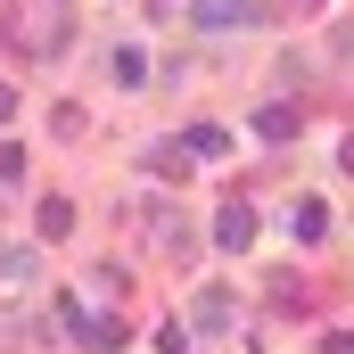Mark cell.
Listing matches in <instances>:
<instances>
[{"label": "cell", "instance_id": "obj_11", "mask_svg": "<svg viewBox=\"0 0 354 354\" xmlns=\"http://www.w3.org/2000/svg\"><path fill=\"white\" fill-rule=\"evenodd\" d=\"M115 83H124V91L149 83V58H140V50H115Z\"/></svg>", "mask_w": 354, "mask_h": 354}, {"label": "cell", "instance_id": "obj_2", "mask_svg": "<svg viewBox=\"0 0 354 354\" xmlns=\"http://www.w3.org/2000/svg\"><path fill=\"white\" fill-rule=\"evenodd\" d=\"M214 248H223V256H248V248H256V206H248V198H231V206L214 214Z\"/></svg>", "mask_w": 354, "mask_h": 354}, {"label": "cell", "instance_id": "obj_6", "mask_svg": "<svg viewBox=\"0 0 354 354\" xmlns=\"http://www.w3.org/2000/svg\"><path fill=\"white\" fill-rule=\"evenodd\" d=\"M223 149H231L223 124H189V132H181V157H223Z\"/></svg>", "mask_w": 354, "mask_h": 354}, {"label": "cell", "instance_id": "obj_13", "mask_svg": "<svg viewBox=\"0 0 354 354\" xmlns=\"http://www.w3.org/2000/svg\"><path fill=\"white\" fill-rule=\"evenodd\" d=\"M0 181H25V149H8V140H0Z\"/></svg>", "mask_w": 354, "mask_h": 354}, {"label": "cell", "instance_id": "obj_3", "mask_svg": "<svg viewBox=\"0 0 354 354\" xmlns=\"http://www.w3.org/2000/svg\"><path fill=\"white\" fill-rule=\"evenodd\" d=\"M25 41H33V50H41V58H50V50H58V41H66V8H58V0H41V8H33V17H25Z\"/></svg>", "mask_w": 354, "mask_h": 354}, {"label": "cell", "instance_id": "obj_14", "mask_svg": "<svg viewBox=\"0 0 354 354\" xmlns=\"http://www.w3.org/2000/svg\"><path fill=\"white\" fill-rule=\"evenodd\" d=\"M8 115H17V83H0V124H8Z\"/></svg>", "mask_w": 354, "mask_h": 354}, {"label": "cell", "instance_id": "obj_5", "mask_svg": "<svg viewBox=\"0 0 354 354\" xmlns=\"http://www.w3.org/2000/svg\"><path fill=\"white\" fill-rule=\"evenodd\" d=\"M33 231H41V239H66V231H75V198H66V189H50V198L33 206Z\"/></svg>", "mask_w": 354, "mask_h": 354}, {"label": "cell", "instance_id": "obj_8", "mask_svg": "<svg viewBox=\"0 0 354 354\" xmlns=\"http://www.w3.org/2000/svg\"><path fill=\"white\" fill-rule=\"evenodd\" d=\"M256 132H264V140H297V107H288V99H272L264 115H256Z\"/></svg>", "mask_w": 354, "mask_h": 354}, {"label": "cell", "instance_id": "obj_10", "mask_svg": "<svg viewBox=\"0 0 354 354\" xmlns=\"http://www.w3.org/2000/svg\"><path fill=\"white\" fill-rule=\"evenodd\" d=\"M149 165H157L165 181H181V174H189V157H181V140H157V149H149Z\"/></svg>", "mask_w": 354, "mask_h": 354}, {"label": "cell", "instance_id": "obj_15", "mask_svg": "<svg viewBox=\"0 0 354 354\" xmlns=\"http://www.w3.org/2000/svg\"><path fill=\"white\" fill-rule=\"evenodd\" d=\"M338 165H346V174H354V140H346V149H338Z\"/></svg>", "mask_w": 354, "mask_h": 354}, {"label": "cell", "instance_id": "obj_7", "mask_svg": "<svg viewBox=\"0 0 354 354\" xmlns=\"http://www.w3.org/2000/svg\"><path fill=\"white\" fill-rule=\"evenodd\" d=\"M231 313H239L231 288H206V297H198V330H231Z\"/></svg>", "mask_w": 354, "mask_h": 354}, {"label": "cell", "instance_id": "obj_4", "mask_svg": "<svg viewBox=\"0 0 354 354\" xmlns=\"http://www.w3.org/2000/svg\"><path fill=\"white\" fill-rule=\"evenodd\" d=\"M189 17H198V33H231V25H248V17H256V0H198Z\"/></svg>", "mask_w": 354, "mask_h": 354}, {"label": "cell", "instance_id": "obj_12", "mask_svg": "<svg viewBox=\"0 0 354 354\" xmlns=\"http://www.w3.org/2000/svg\"><path fill=\"white\" fill-rule=\"evenodd\" d=\"M33 272V248H0V280H25Z\"/></svg>", "mask_w": 354, "mask_h": 354}, {"label": "cell", "instance_id": "obj_9", "mask_svg": "<svg viewBox=\"0 0 354 354\" xmlns=\"http://www.w3.org/2000/svg\"><path fill=\"white\" fill-rule=\"evenodd\" d=\"M322 231H330V206H322V198H305V206H297V239H305V248H313V239H322Z\"/></svg>", "mask_w": 354, "mask_h": 354}, {"label": "cell", "instance_id": "obj_1", "mask_svg": "<svg viewBox=\"0 0 354 354\" xmlns=\"http://www.w3.org/2000/svg\"><path fill=\"white\" fill-rule=\"evenodd\" d=\"M58 313H66V330H75V338H83L91 354H115V346H124V338H132V330H124V322H107V313H83V305H75V297H66V305H58Z\"/></svg>", "mask_w": 354, "mask_h": 354}]
</instances>
